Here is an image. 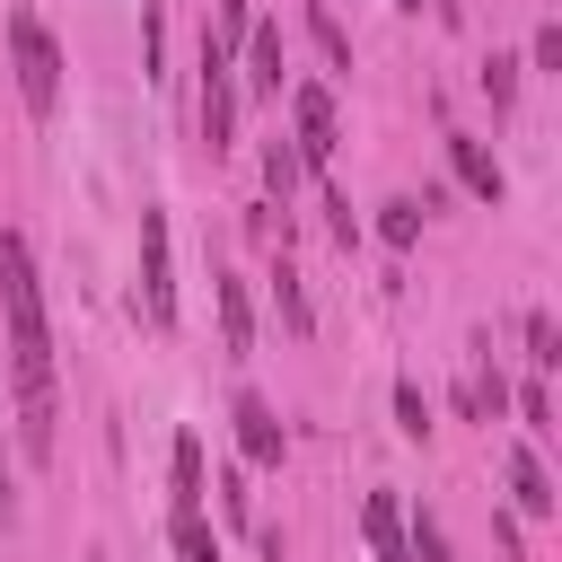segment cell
Listing matches in <instances>:
<instances>
[{
    "label": "cell",
    "instance_id": "cell-1",
    "mask_svg": "<svg viewBox=\"0 0 562 562\" xmlns=\"http://www.w3.org/2000/svg\"><path fill=\"white\" fill-rule=\"evenodd\" d=\"M0 316H9V378H18V439L26 465H53V325H44V281H35V246L9 228L0 237Z\"/></svg>",
    "mask_w": 562,
    "mask_h": 562
},
{
    "label": "cell",
    "instance_id": "cell-2",
    "mask_svg": "<svg viewBox=\"0 0 562 562\" xmlns=\"http://www.w3.org/2000/svg\"><path fill=\"white\" fill-rule=\"evenodd\" d=\"M9 53H18V97H26V114H53V105H61V53H53V35H44L35 9H9Z\"/></svg>",
    "mask_w": 562,
    "mask_h": 562
},
{
    "label": "cell",
    "instance_id": "cell-3",
    "mask_svg": "<svg viewBox=\"0 0 562 562\" xmlns=\"http://www.w3.org/2000/svg\"><path fill=\"white\" fill-rule=\"evenodd\" d=\"M140 316L176 325V272H167V211H140Z\"/></svg>",
    "mask_w": 562,
    "mask_h": 562
},
{
    "label": "cell",
    "instance_id": "cell-4",
    "mask_svg": "<svg viewBox=\"0 0 562 562\" xmlns=\"http://www.w3.org/2000/svg\"><path fill=\"white\" fill-rule=\"evenodd\" d=\"M228 70H237V61L202 44V140H211V158H220L228 132H237V88H228Z\"/></svg>",
    "mask_w": 562,
    "mask_h": 562
},
{
    "label": "cell",
    "instance_id": "cell-5",
    "mask_svg": "<svg viewBox=\"0 0 562 562\" xmlns=\"http://www.w3.org/2000/svg\"><path fill=\"white\" fill-rule=\"evenodd\" d=\"M290 114H299V140H290V149H299L307 167H325V158H334V97L307 79V88H290Z\"/></svg>",
    "mask_w": 562,
    "mask_h": 562
},
{
    "label": "cell",
    "instance_id": "cell-6",
    "mask_svg": "<svg viewBox=\"0 0 562 562\" xmlns=\"http://www.w3.org/2000/svg\"><path fill=\"white\" fill-rule=\"evenodd\" d=\"M237 448H246V465H281V413L263 395H237Z\"/></svg>",
    "mask_w": 562,
    "mask_h": 562
},
{
    "label": "cell",
    "instance_id": "cell-7",
    "mask_svg": "<svg viewBox=\"0 0 562 562\" xmlns=\"http://www.w3.org/2000/svg\"><path fill=\"white\" fill-rule=\"evenodd\" d=\"M448 158H457V176H465V193H483V202H501V193H509V176H501V158H492L483 140H465V132H448Z\"/></svg>",
    "mask_w": 562,
    "mask_h": 562
},
{
    "label": "cell",
    "instance_id": "cell-8",
    "mask_svg": "<svg viewBox=\"0 0 562 562\" xmlns=\"http://www.w3.org/2000/svg\"><path fill=\"white\" fill-rule=\"evenodd\" d=\"M281 26H246V88L255 97H281Z\"/></svg>",
    "mask_w": 562,
    "mask_h": 562
},
{
    "label": "cell",
    "instance_id": "cell-9",
    "mask_svg": "<svg viewBox=\"0 0 562 562\" xmlns=\"http://www.w3.org/2000/svg\"><path fill=\"white\" fill-rule=\"evenodd\" d=\"M509 492H518V509H527V518H544V509H553V474H544V457H536V448H509Z\"/></svg>",
    "mask_w": 562,
    "mask_h": 562
},
{
    "label": "cell",
    "instance_id": "cell-10",
    "mask_svg": "<svg viewBox=\"0 0 562 562\" xmlns=\"http://www.w3.org/2000/svg\"><path fill=\"white\" fill-rule=\"evenodd\" d=\"M360 518H369V544H378V562H413V553H404V509H395L386 492H369V509H360Z\"/></svg>",
    "mask_w": 562,
    "mask_h": 562
},
{
    "label": "cell",
    "instance_id": "cell-11",
    "mask_svg": "<svg viewBox=\"0 0 562 562\" xmlns=\"http://www.w3.org/2000/svg\"><path fill=\"white\" fill-rule=\"evenodd\" d=\"M220 281V334H228V351H246L255 342V316H246V281L237 272H211Z\"/></svg>",
    "mask_w": 562,
    "mask_h": 562
},
{
    "label": "cell",
    "instance_id": "cell-12",
    "mask_svg": "<svg viewBox=\"0 0 562 562\" xmlns=\"http://www.w3.org/2000/svg\"><path fill=\"white\" fill-rule=\"evenodd\" d=\"M272 299H281V325H290V334H316V316H307V290H299V263H290V255L272 263Z\"/></svg>",
    "mask_w": 562,
    "mask_h": 562
},
{
    "label": "cell",
    "instance_id": "cell-13",
    "mask_svg": "<svg viewBox=\"0 0 562 562\" xmlns=\"http://www.w3.org/2000/svg\"><path fill=\"white\" fill-rule=\"evenodd\" d=\"M457 404H465V413H501V404H509V378H501L492 360H474L465 386H457Z\"/></svg>",
    "mask_w": 562,
    "mask_h": 562
},
{
    "label": "cell",
    "instance_id": "cell-14",
    "mask_svg": "<svg viewBox=\"0 0 562 562\" xmlns=\"http://www.w3.org/2000/svg\"><path fill=\"white\" fill-rule=\"evenodd\" d=\"M167 536H176V562H220V536L202 527V509H176Z\"/></svg>",
    "mask_w": 562,
    "mask_h": 562
},
{
    "label": "cell",
    "instance_id": "cell-15",
    "mask_svg": "<svg viewBox=\"0 0 562 562\" xmlns=\"http://www.w3.org/2000/svg\"><path fill=\"white\" fill-rule=\"evenodd\" d=\"M176 509H202V439H176Z\"/></svg>",
    "mask_w": 562,
    "mask_h": 562
},
{
    "label": "cell",
    "instance_id": "cell-16",
    "mask_svg": "<svg viewBox=\"0 0 562 562\" xmlns=\"http://www.w3.org/2000/svg\"><path fill=\"white\" fill-rule=\"evenodd\" d=\"M299 176H307V158H299L290 140H272V149H263V184H272V193L290 202V193H299Z\"/></svg>",
    "mask_w": 562,
    "mask_h": 562
},
{
    "label": "cell",
    "instance_id": "cell-17",
    "mask_svg": "<svg viewBox=\"0 0 562 562\" xmlns=\"http://www.w3.org/2000/svg\"><path fill=\"white\" fill-rule=\"evenodd\" d=\"M395 430H404V439H430V395H422L413 378H395Z\"/></svg>",
    "mask_w": 562,
    "mask_h": 562
},
{
    "label": "cell",
    "instance_id": "cell-18",
    "mask_svg": "<svg viewBox=\"0 0 562 562\" xmlns=\"http://www.w3.org/2000/svg\"><path fill=\"white\" fill-rule=\"evenodd\" d=\"M404 553H413V562H448V527H439L430 509H413V536H404Z\"/></svg>",
    "mask_w": 562,
    "mask_h": 562
},
{
    "label": "cell",
    "instance_id": "cell-19",
    "mask_svg": "<svg viewBox=\"0 0 562 562\" xmlns=\"http://www.w3.org/2000/svg\"><path fill=\"white\" fill-rule=\"evenodd\" d=\"M378 237H386V246H413V237H422V202H386V211H378Z\"/></svg>",
    "mask_w": 562,
    "mask_h": 562
},
{
    "label": "cell",
    "instance_id": "cell-20",
    "mask_svg": "<svg viewBox=\"0 0 562 562\" xmlns=\"http://www.w3.org/2000/svg\"><path fill=\"white\" fill-rule=\"evenodd\" d=\"M527 360H536V369H553V360H562V334H553V316H544V307H527Z\"/></svg>",
    "mask_w": 562,
    "mask_h": 562
},
{
    "label": "cell",
    "instance_id": "cell-21",
    "mask_svg": "<svg viewBox=\"0 0 562 562\" xmlns=\"http://www.w3.org/2000/svg\"><path fill=\"white\" fill-rule=\"evenodd\" d=\"M307 26H316V44H325V61H334V70H351V35L334 26V9H316Z\"/></svg>",
    "mask_w": 562,
    "mask_h": 562
},
{
    "label": "cell",
    "instance_id": "cell-22",
    "mask_svg": "<svg viewBox=\"0 0 562 562\" xmlns=\"http://www.w3.org/2000/svg\"><path fill=\"white\" fill-rule=\"evenodd\" d=\"M483 97H492V105H509V97H518V61H509V53H492V61H483Z\"/></svg>",
    "mask_w": 562,
    "mask_h": 562
},
{
    "label": "cell",
    "instance_id": "cell-23",
    "mask_svg": "<svg viewBox=\"0 0 562 562\" xmlns=\"http://www.w3.org/2000/svg\"><path fill=\"white\" fill-rule=\"evenodd\" d=\"M518 413H527V430H536V439H553V430H562V422H553V395H544V386H527V395H518Z\"/></svg>",
    "mask_w": 562,
    "mask_h": 562
},
{
    "label": "cell",
    "instance_id": "cell-24",
    "mask_svg": "<svg viewBox=\"0 0 562 562\" xmlns=\"http://www.w3.org/2000/svg\"><path fill=\"white\" fill-rule=\"evenodd\" d=\"M325 228H334L342 246H360V220H351V193H325Z\"/></svg>",
    "mask_w": 562,
    "mask_h": 562
},
{
    "label": "cell",
    "instance_id": "cell-25",
    "mask_svg": "<svg viewBox=\"0 0 562 562\" xmlns=\"http://www.w3.org/2000/svg\"><path fill=\"white\" fill-rule=\"evenodd\" d=\"M536 70H562V26H553V18L536 26Z\"/></svg>",
    "mask_w": 562,
    "mask_h": 562
},
{
    "label": "cell",
    "instance_id": "cell-26",
    "mask_svg": "<svg viewBox=\"0 0 562 562\" xmlns=\"http://www.w3.org/2000/svg\"><path fill=\"white\" fill-rule=\"evenodd\" d=\"M18 518V474H9V439H0V527Z\"/></svg>",
    "mask_w": 562,
    "mask_h": 562
},
{
    "label": "cell",
    "instance_id": "cell-27",
    "mask_svg": "<svg viewBox=\"0 0 562 562\" xmlns=\"http://www.w3.org/2000/svg\"><path fill=\"white\" fill-rule=\"evenodd\" d=\"M404 9H422V0H404Z\"/></svg>",
    "mask_w": 562,
    "mask_h": 562
}]
</instances>
